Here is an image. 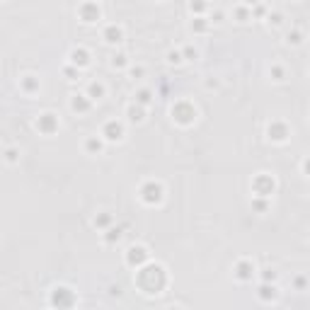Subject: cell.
<instances>
[{
	"label": "cell",
	"instance_id": "cell-7",
	"mask_svg": "<svg viewBox=\"0 0 310 310\" xmlns=\"http://www.w3.org/2000/svg\"><path fill=\"white\" fill-rule=\"evenodd\" d=\"M34 126H36V131L44 133V136H54L58 131V117L54 111H44V114H39V119L34 122Z\"/></svg>",
	"mask_w": 310,
	"mask_h": 310
},
{
	"label": "cell",
	"instance_id": "cell-21",
	"mask_svg": "<svg viewBox=\"0 0 310 310\" xmlns=\"http://www.w3.org/2000/svg\"><path fill=\"white\" fill-rule=\"evenodd\" d=\"M133 102H138V104H143V107H150V104H153V92L148 88L138 90V92L133 95Z\"/></svg>",
	"mask_w": 310,
	"mask_h": 310
},
{
	"label": "cell",
	"instance_id": "cell-2",
	"mask_svg": "<svg viewBox=\"0 0 310 310\" xmlns=\"http://www.w3.org/2000/svg\"><path fill=\"white\" fill-rule=\"evenodd\" d=\"M138 197H141V201H143L145 206H158V204L163 201V197H165V189H163V184H160V182L148 179V182H143V184H141V189H138Z\"/></svg>",
	"mask_w": 310,
	"mask_h": 310
},
{
	"label": "cell",
	"instance_id": "cell-12",
	"mask_svg": "<svg viewBox=\"0 0 310 310\" xmlns=\"http://www.w3.org/2000/svg\"><path fill=\"white\" fill-rule=\"evenodd\" d=\"M70 66H75V68H88L90 66V51L88 49H83V46H78V49H73L70 51Z\"/></svg>",
	"mask_w": 310,
	"mask_h": 310
},
{
	"label": "cell",
	"instance_id": "cell-31",
	"mask_svg": "<svg viewBox=\"0 0 310 310\" xmlns=\"http://www.w3.org/2000/svg\"><path fill=\"white\" fill-rule=\"evenodd\" d=\"M167 61H170L172 66H179V63L184 61V56H182V51H170V54H167Z\"/></svg>",
	"mask_w": 310,
	"mask_h": 310
},
{
	"label": "cell",
	"instance_id": "cell-22",
	"mask_svg": "<svg viewBox=\"0 0 310 310\" xmlns=\"http://www.w3.org/2000/svg\"><path fill=\"white\" fill-rule=\"evenodd\" d=\"M209 22H211V20H206L204 15H199V17H194V20H191V32H194V34L206 32V29H209Z\"/></svg>",
	"mask_w": 310,
	"mask_h": 310
},
{
	"label": "cell",
	"instance_id": "cell-37",
	"mask_svg": "<svg viewBox=\"0 0 310 310\" xmlns=\"http://www.w3.org/2000/svg\"><path fill=\"white\" fill-rule=\"evenodd\" d=\"M305 284H308V281H305L303 277H298L296 281H293V286H296V288H305Z\"/></svg>",
	"mask_w": 310,
	"mask_h": 310
},
{
	"label": "cell",
	"instance_id": "cell-9",
	"mask_svg": "<svg viewBox=\"0 0 310 310\" xmlns=\"http://www.w3.org/2000/svg\"><path fill=\"white\" fill-rule=\"evenodd\" d=\"M102 138L107 141V143H119L124 138V124L117 122V119H111V122H107L104 126H102Z\"/></svg>",
	"mask_w": 310,
	"mask_h": 310
},
{
	"label": "cell",
	"instance_id": "cell-1",
	"mask_svg": "<svg viewBox=\"0 0 310 310\" xmlns=\"http://www.w3.org/2000/svg\"><path fill=\"white\" fill-rule=\"evenodd\" d=\"M136 281L145 293H160L167 286V272L163 264H143L138 269Z\"/></svg>",
	"mask_w": 310,
	"mask_h": 310
},
{
	"label": "cell",
	"instance_id": "cell-32",
	"mask_svg": "<svg viewBox=\"0 0 310 310\" xmlns=\"http://www.w3.org/2000/svg\"><path fill=\"white\" fill-rule=\"evenodd\" d=\"M63 75H66L68 80H78V75H80V68H75V66H66V68H63Z\"/></svg>",
	"mask_w": 310,
	"mask_h": 310
},
{
	"label": "cell",
	"instance_id": "cell-6",
	"mask_svg": "<svg viewBox=\"0 0 310 310\" xmlns=\"http://www.w3.org/2000/svg\"><path fill=\"white\" fill-rule=\"evenodd\" d=\"M148 259H150V252L145 250L143 245H131L126 250V264L133 266V269H141L143 264H148Z\"/></svg>",
	"mask_w": 310,
	"mask_h": 310
},
{
	"label": "cell",
	"instance_id": "cell-10",
	"mask_svg": "<svg viewBox=\"0 0 310 310\" xmlns=\"http://www.w3.org/2000/svg\"><path fill=\"white\" fill-rule=\"evenodd\" d=\"M266 136H269V141H274V143H286L288 136H291V129H288L284 122H272L266 126Z\"/></svg>",
	"mask_w": 310,
	"mask_h": 310
},
{
	"label": "cell",
	"instance_id": "cell-25",
	"mask_svg": "<svg viewBox=\"0 0 310 310\" xmlns=\"http://www.w3.org/2000/svg\"><path fill=\"white\" fill-rule=\"evenodd\" d=\"M252 209H255L257 213L269 211V199H266V197H255V199H252Z\"/></svg>",
	"mask_w": 310,
	"mask_h": 310
},
{
	"label": "cell",
	"instance_id": "cell-19",
	"mask_svg": "<svg viewBox=\"0 0 310 310\" xmlns=\"http://www.w3.org/2000/svg\"><path fill=\"white\" fill-rule=\"evenodd\" d=\"M85 95H88L92 102H97V100H102V97L107 95V88H104L102 83H97V80H92V83L88 85V92H85Z\"/></svg>",
	"mask_w": 310,
	"mask_h": 310
},
{
	"label": "cell",
	"instance_id": "cell-18",
	"mask_svg": "<svg viewBox=\"0 0 310 310\" xmlns=\"http://www.w3.org/2000/svg\"><path fill=\"white\" fill-rule=\"evenodd\" d=\"M20 88H22L24 95H34L39 90V78L36 75H24L20 78Z\"/></svg>",
	"mask_w": 310,
	"mask_h": 310
},
{
	"label": "cell",
	"instance_id": "cell-33",
	"mask_svg": "<svg viewBox=\"0 0 310 310\" xmlns=\"http://www.w3.org/2000/svg\"><path fill=\"white\" fill-rule=\"evenodd\" d=\"M17 155H20V150H17V148H8V150H5V160H8V163H17Z\"/></svg>",
	"mask_w": 310,
	"mask_h": 310
},
{
	"label": "cell",
	"instance_id": "cell-13",
	"mask_svg": "<svg viewBox=\"0 0 310 310\" xmlns=\"http://www.w3.org/2000/svg\"><path fill=\"white\" fill-rule=\"evenodd\" d=\"M102 39L107 42V44H122L124 42V29L119 24H107L104 27V32H102Z\"/></svg>",
	"mask_w": 310,
	"mask_h": 310
},
{
	"label": "cell",
	"instance_id": "cell-36",
	"mask_svg": "<svg viewBox=\"0 0 310 310\" xmlns=\"http://www.w3.org/2000/svg\"><path fill=\"white\" fill-rule=\"evenodd\" d=\"M264 15H266L264 5H255V8H252V17H264Z\"/></svg>",
	"mask_w": 310,
	"mask_h": 310
},
{
	"label": "cell",
	"instance_id": "cell-20",
	"mask_svg": "<svg viewBox=\"0 0 310 310\" xmlns=\"http://www.w3.org/2000/svg\"><path fill=\"white\" fill-rule=\"evenodd\" d=\"M232 17H235V22L245 24L247 20H252V10H250L247 5H238V8L232 10Z\"/></svg>",
	"mask_w": 310,
	"mask_h": 310
},
{
	"label": "cell",
	"instance_id": "cell-41",
	"mask_svg": "<svg viewBox=\"0 0 310 310\" xmlns=\"http://www.w3.org/2000/svg\"><path fill=\"white\" fill-rule=\"evenodd\" d=\"M243 5H247V8H250V10H252V8H255V5H259V0H243Z\"/></svg>",
	"mask_w": 310,
	"mask_h": 310
},
{
	"label": "cell",
	"instance_id": "cell-27",
	"mask_svg": "<svg viewBox=\"0 0 310 310\" xmlns=\"http://www.w3.org/2000/svg\"><path fill=\"white\" fill-rule=\"evenodd\" d=\"M189 10L194 12L197 17L204 15V10H206V0H191V3H189Z\"/></svg>",
	"mask_w": 310,
	"mask_h": 310
},
{
	"label": "cell",
	"instance_id": "cell-4",
	"mask_svg": "<svg viewBox=\"0 0 310 310\" xmlns=\"http://www.w3.org/2000/svg\"><path fill=\"white\" fill-rule=\"evenodd\" d=\"M49 303H51L54 308H73L78 303V298L68 286H56L54 291H51V300H49Z\"/></svg>",
	"mask_w": 310,
	"mask_h": 310
},
{
	"label": "cell",
	"instance_id": "cell-35",
	"mask_svg": "<svg viewBox=\"0 0 310 310\" xmlns=\"http://www.w3.org/2000/svg\"><path fill=\"white\" fill-rule=\"evenodd\" d=\"M262 281H277V272H274V269H264V274H262Z\"/></svg>",
	"mask_w": 310,
	"mask_h": 310
},
{
	"label": "cell",
	"instance_id": "cell-8",
	"mask_svg": "<svg viewBox=\"0 0 310 310\" xmlns=\"http://www.w3.org/2000/svg\"><path fill=\"white\" fill-rule=\"evenodd\" d=\"M78 17H80V20H83L85 24L100 22V17H102L100 5H97V3H92V0H85V3L78 8Z\"/></svg>",
	"mask_w": 310,
	"mask_h": 310
},
{
	"label": "cell",
	"instance_id": "cell-11",
	"mask_svg": "<svg viewBox=\"0 0 310 310\" xmlns=\"http://www.w3.org/2000/svg\"><path fill=\"white\" fill-rule=\"evenodd\" d=\"M232 277L238 279V281H252V277H255V264L250 259H240L235 264V269H232Z\"/></svg>",
	"mask_w": 310,
	"mask_h": 310
},
{
	"label": "cell",
	"instance_id": "cell-5",
	"mask_svg": "<svg viewBox=\"0 0 310 310\" xmlns=\"http://www.w3.org/2000/svg\"><path fill=\"white\" fill-rule=\"evenodd\" d=\"M274 189H277V179L272 177V175H266V172H259L255 179H252V191H255V197H272L274 194Z\"/></svg>",
	"mask_w": 310,
	"mask_h": 310
},
{
	"label": "cell",
	"instance_id": "cell-15",
	"mask_svg": "<svg viewBox=\"0 0 310 310\" xmlns=\"http://www.w3.org/2000/svg\"><path fill=\"white\" fill-rule=\"evenodd\" d=\"M70 109L78 111V114H85V111L92 109V100L88 95H73L70 97Z\"/></svg>",
	"mask_w": 310,
	"mask_h": 310
},
{
	"label": "cell",
	"instance_id": "cell-26",
	"mask_svg": "<svg viewBox=\"0 0 310 310\" xmlns=\"http://www.w3.org/2000/svg\"><path fill=\"white\" fill-rule=\"evenodd\" d=\"M269 75H272V80L281 83V80H286V70H284V66L274 63V66H272V70H269Z\"/></svg>",
	"mask_w": 310,
	"mask_h": 310
},
{
	"label": "cell",
	"instance_id": "cell-28",
	"mask_svg": "<svg viewBox=\"0 0 310 310\" xmlns=\"http://www.w3.org/2000/svg\"><path fill=\"white\" fill-rule=\"evenodd\" d=\"M126 63H129L126 54H114V56H111V68H124Z\"/></svg>",
	"mask_w": 310,
	"mask_h": 310
},
{
	"label": "cell",
	"instance_id": "cell-23",
	"mask_svg": "<svg viewBox=\"0 0 310 310\" xmlns=\"http://www.w3.org/2000/svg\"><path fill=\"white\" fill-rule=\"evenodd\" d=\"M122 240V228L117 225V228H107V232H104V243L107 245H114Z\"/></svg>",
	"mask_w": 310,
	"mask_h": 310
},
{
	"label": "cell",
	"instance_id": "cell-38",
	"mask_svg": "<svg viewBox=\"0 0 310 310\" xmlns=\"http://www.w3.org/2000/svg\"><path fill=\"white\" fill-rule=\"evenodd\" d=\"M303 172H305V175L310 177V155L305 158V160H303Z\"/></svg>",
	"mask_w": 310,
	"mask_h": 310
},
{
	"label": "cell",
	"instance_id": "cell-34",
	"mask_svg": "<svg viewBox=\"0 0 310 310\" xmlns=\"http://www.w3.org/2000/svg\"><path fill=\"white\" fill-rule=\"evenodd\" d=\"M182 56H184V61H194L197 58V49L187 46V49H182Z\"/></svg>",
	"mask_w": 310,
	"mask_h": 310
},
{
	"label": "cell",
	"instance_id": "cell-39",
	"mask_svg": "<svg viewBox=\"0 0 310 310\" xmlns=\"http://www.w3.org/2000/svg\"><path fill=\"white\" fill-rule=\"evenodd\" d=\"M143 73H145V70H143L141 66H138V68H131V75H133V78H141Z\"/></svg>",
	"mask_w": 310,
	"mask_h": 310
},
{
	"label": "cell",
	"instance_id": "cell-40",
	"mask_svg": "<svg viewBox=\"0 0 310 310\" xmlns=\"http://www.w3.org/2000/svg\"><path fill=\"white\" fill-rule=\"evenodd\" d=\"M211 22L221 24V22H223V12H216V15H213V17H211Z\"/></svg>",
	"mask_w": 310,
	"mask_h": 310
},
{
	"label": "cell",
	"instance_id": "cell-16",
	"mask_svg": "<svg viewBox=\"0 0 310 310\" xmlns=\"http://www.w3.org/2000/svg\"><path fill=\"white\" fill-rule=\"evenodd\" d=\"M126 117H129L131 124H141L145 119V107L138 104V102H133V104H129V109H126Z\"/></svg>",
	"mask_w": 310,
	"mask_h": 310
},
{
	"label": "cell",
	"instance_id": "cell-24",
	"mask_svg": "<svg viewBox=\"0 0 310 310\" xmlns=\"http://www.w3.org/2000/svg\"><path fill=\"white\" fill-rule=\"evenodd\" d=\"M92 225L95 228H109L111 225V213H100V216H95V221H92Z\"/></svg>",
	"mask_w": 310,
	"mask_h": 310
},
{
	"label": "cell",
	"instance_id": "cell-17",
	"mask_svg": "<svg viewBox=\"0 0 310 310\" xmlns=\"http://www.w3.org/2000/svg\"><path fill=\"white\" fill-rule=\"evenodd\" d=\"M102 148H104V138L102 136H88L85 138V153L97 155V153H102Z\"/></svg>",
	"mask_w": 310,
	"mask_h": 310
},
{
	"label": "cell",
	"instance_id": "cell-29",
	"mask_svg": "<svg viewBox=\"0 0 310 310\" xmlns=\"http://www.w3.org/2000/svg\"><path fill=\"white\" fill-rule=\"evenodd\" d=\"M286 42H288V44H293V46H298L300 42H303V34H300V29H293V32H288Z\"/></svg>",
	"mask_w": 310,
	"mask_h": 310
},
{
	"label": "cell",
	"instance_id": "cell-14",
	"mask_svg": "<svg viewBox=\"0 0 310 310\" xmlns=\"http://www.w3.org/2000/svg\"><path fill=\"white\" fill-rule=\"evenodd\" d=\"M279 293V288L274 286V281H262L259 284V288H257V298L264 300V303H269V300H274Z\"/></svg>",
	"mask_w": 310,
	"mask_h": 310
},
{
	"label": "cell",
	"instance_id": "cell-3",
	"mask_svg": "<svg viewBox=\"0 0 310 310\" xmlns=\"http://www.w3.org/2000/svg\"><path fill=\"white\" fill-rule=\"evenodd\" d=\"M172 119L179 124V126H191L197 122V107L189 100H179L172 104Z\"/></svg>",
	"mask_w": 310,
	"mask_h": 310
},
{
	"label": "cell",
	"instance_id": "cell-30",
	"mask_svg": "<svg viewBox=\"0 0 310 310\" xmlns=\"http://www.w3.org/2000/svg\"><path fill=\"white\" fill-rule=\"evenodd\" d=\"M266 22L279 27V24L284 22V15H281V12H269V15H266Z\"/></svg>",
	"mask_w": 310,
	"mask_h": 310
}]
</instances>
